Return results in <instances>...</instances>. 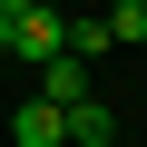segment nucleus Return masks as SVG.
Listing matches in <instances>:
<instances>
[{
    "mask_svg": "<svg viewBox=\"0 0 147 147\" xmlns=\"http://www.w3.org/2000/svg\"><path fill=\"white\" fill-rule=\"evenodd\" d=\"M98 49H118L108 20H69V59H98Z\"/></svg>",
    "mask_w": 147,
    "mask_h": 147,
    "instance_id": "nucleus-5",
    "label": "nucleus"
},
{
    "mask_svg": "<svg viewBox=\"0 0 147 147\" xmlns=\"http://www.w3.org/2000/svg\"><path fill=\"white\" fill-rule=\"evenodd\" d=\"M10 49H20L30 69H39V59H59V49H69V20H59V10H20V39H10Z\"/></svg>",
    "mask_w": 147,
    "mask_h": 147,
    "instance_id": "nucleus-2",
    "label": "nucleus"
},
{
    "mask_svg": "<svg viewBox=\"0 0 147 147\" xmlns=\"http://www.w3.org/2000/svg\"><path fill=\"white\" fill-rule=\"evenodd\" d=\"M59 127H69V147H118V118H108V98H79V108H59Z\"/></svg>",
    "mask_w": 147,
    "mask_h": 147,
    "instance_id": "nucleus-4",
    "label": "nucleus"
},
{
    "mask_svg": "<svg viewBox=\"0 0 147 147\" xmlns=\"http://www.w3.org/2000/svg\"><path fill=\"white\" fill-rule=\"evenodd\" d=\"M0 10H10V20H20V10H39V0H0Z\"/></svg>",
    "mask_w": 147,
    "mask_h": 147,
    "instance_id": "nucleus-8",
    "label": "nucleus"
},
{
    "mask_svg": "<svg viewBox=\"0 0 147 147\" xmlns=\"http://www.w3.org/2000/svg\"><path fill=\"white\" fill-rule=\"evenodd\" d=\"M39 98H49V108H79V98H98L88 59H69V49H59V59H39Z\"/></svg>",
    "mask_w": 147,
    "mask_h": 147,
    "instance_id": "nucleus-1",
    "label": "nucleus"
},
{
    "mask_svg": "<svg viewBox=\"0 0 147 147\" xmlns=\"http://www.w3.org/2000/svg\"><path fill=\"white\" fill-rule=\"evenodd\" d=\"M10 39H20V20H10V10H0V49H10Z\"/></svg>",
    "mask_w": 147,
    "mask_h": 147,
    "instance_id": "nucleus-7",
    "label": "nucleus"
},
{
    "mask_svg": "<svg viewBox=\"0 0 147 147\" xmlns=\"http://www.w3.org/2000/svg\"><path fill=\"white\" fill-rule=\"evenodd\" d=\"M10 137H20V147H69V127H59V108H49L39 88H30L20 108H10Z\"/></svg>",
    "mask_w": 147,
    "mask_h": 147,
    "instance_id": "nucleus-3",
    "label": "nucleus"
},
{
    "mask_svg": "<svg viewBox=\"0 0 147 147\" xmlns=\"http://www.w3.org/2000/svg\"><path fill=\"white\" fill-rule=\"evenodd\" d=\"M108 39H147V0H118L108 10Z\"/></svg>",
    "mask_w": 147,
    "mask_h": 147,
    "instance_id": "nucleus-6",
    "label": "nucleus"
}]
</instances>
